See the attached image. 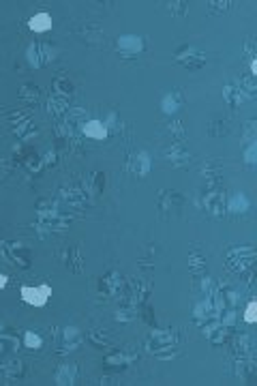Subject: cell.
I'll return each mask as SVG.
<instances>
[{"label":"cell","instance_id":"obj_1","mask_svg":"<svg viewBox=\"0 0 257 386\" xmlns=\"http://www.w3.org/2000/svg\"><path fill=\"white\" fill-rule=\"evenodd\" d=\"M47 296H50V287L41 285V287H24L22 290V298L30 305H45Z\"/></svg>","mask_w":257,"mask_h":386},{"label":"cell","instance_id":"obj_2","mask_svg":"<svg viewBox=\"0 0 257 386\" xmlns=\"http://www.w3.org/2000/svg\"><path fill=\"white\" fill-rule=\"evenodd\" d=\"M30 28L34 32H43V30H50L52 28V17L47 15V13H39V15H34L30 20Z\"/></svg>","mask_w":257,"mask_h":386},{"label":"cell","instance_id":"obj_3","mask_svg":"<svg viewBox=\"0 0 257 386\" xmlns=\"http://www.w3.org/2000/svg\"><path fill=\"white\" fill-rule=\"evenodd\" d=\"M86 136L103 138V136H105V129L101 127V123H88V127H86Z\"/></svg>","mask_w":257,"mask_h":386},{"label":"cell","instance_id":"obj_4","mask_svg":"<svg viewBox=\"0 0 257 386\" xmlns=\"http://www.w3.org/2000/svg\"><path fill=\"white\" fill-rule=\"evenodd\" d=\"M244 320H247V322H255V303H251L247 307V316H244Z\"/></svg>","mask_w":257,"mask_h":386},{"label":"cell","instance_id":"obj_5","mask_svg":"<svg viewBox=\"0 0 257 386\" xmlns=\"http://www.w3.org/2000/svg\"><path fill=\"white\" fill-rule=\"evenodd\" d=\"M26 343H28V345H39L41 339H39V337H34L32 333H28V335H26Z\"/></svg>","mask_w":257,"mask_h":386},{"label":"cell","instance_id":"obj_6","mask_svg":"<svg viewBox=\"0 0 257 386\" xmlns=\"http://www.w3.org/2000/svg\"><path fill=\"white\" fill-rule=\"evenodd\" d=\"M7 283V279H5V275H0V287H3Z\"/></svg>","mask_w":257,"mask_h":386}]
</instances>
